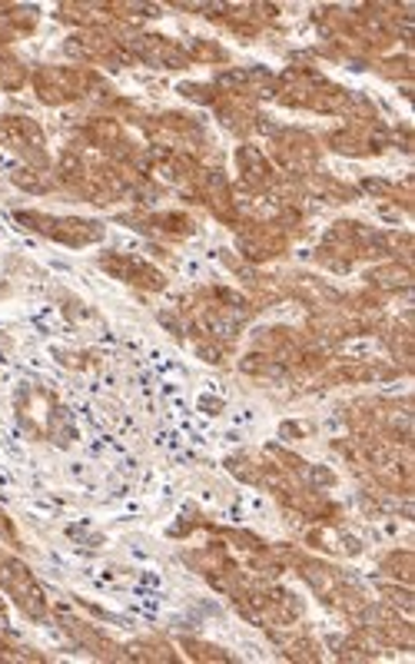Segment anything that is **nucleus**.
I'll return each mask as SVG.
<instances>
[{
    "instance_id": "obj_1",
    "label": "nucleus",
    "mask_w": 415,
    "mask_h": 664,
    "mask_svg": "<svg viewBox=\"0 0 415 664\" xmlns=\"http://www.w3.org/2000/svg\"><path fill=\"white\" fill-rule=\"evenodd\" d=\"M34 93L47 106H64L83 97H93L96 90L111 93V87L103 84V77L90 67H37L30 74Z\"/></svg>"
},
{
    "instance_id": "obj_2",
    "label": "nucleus",
    "mask_w": 415,
    "mask_h": 664,
    "mask_svg": "<svg viewBox=\"0 0 415 664\" xmlns=\"http://www.w3.org/2000/svg\"><path fill=\"white\" fill-rule=\"evenodd\" d=\"M14 219L21 227L54 240V243H64L70 250H83L90 243H100L103 240V224L96 219H80V216H54V213H37V209H17Z\"/></svg>"
},
{
    "instance_id": "obj_3",
    "label": "nucleus",
    "mask_w": 415,
    "mask_h": 664,
    "mask_svg": "<svg viewBox=\"0 0 415 664\" xmlns=\"http://www.w3.org/2000/svg\"><path fill=\"white\" fill-rule=\"evenodd\" d=\"M0 143L11 153H17L30 170L47 174L50 170V153H47V137L37 120L30 117H0Z\"/></svg>"
},
{
    "instance_id": "obj_4",
    "label": "nucleus",
    "mask_w": 415,
    "mask_h": 664,
    "mask_svg": "<svg viewBox=\"0 0 415 664\" xmlns=\"http://www.w3.org/2000/svg\"><path fill=\"white\" fill-rule=\"evenodd\" d=\"M0 588L14 598V604L27 618H34V622L47 618V595L24 562H17L11 556H0Z\"/></svg>"
},
{
    "instance_id": "obj_5",
    "label": "nucleus",
    "mask_w": 415,
    "mask_h": 664,
    "mask_svg": "<svg viewBox=\"0 0 415 664\" xmlns=\"http://www.w3.org/2000/svg\"><path fill=\"white\" fill-rule=\"evenodd\" d=\"M270 156H273V166H280L283 174L309 177L320 163V143L302 130H280L273 133Z\"/></svg>"
},
{
    "instance_id": "obj_6",
    "label": "nucleus",
    "mask_w": 415,
    "mask_h": 664,
    "mask_svg": "<svg viewBox=\"0 0 415 664\" xmlns=\"http://www.w3.org/2000/svg\"><path fill=\"white\" fill-rule=\"evenodd\" d=\"M120 37H124L133 61H143V64L160 67V71H186L190 67L186 47H180L170 37H160V34H120Z\"/></svg>"
},
{
    "instance_id": "obj_7",
    "label": "nucleus",
    "mask_w": 415,
    "mask_h": 664,
    "mask_svg": "<svg viewBox=\"0 0 415 664\" xmlns=\"http://www.w3.org/2000/svg\"><path fill=\"white\" fill-rule=\"evenodd\" d=\"M100 269L111 272L114 280H120L127 286H137V290H146V293L167 290V276L153 263H146L143 256H133V253H103Z\"/></svg>"
},
{
    "instance_id": "obj_8",
    "label": "nucleus",
    "mask_w": 415,
    "mask_h": 664,
    "mask_svg": "<svg viewBox=\"0 0 415 664\" xmlns=\"http://www.w3.org/2000/svg\"><path fill=\"white\" fill-rule=\"evenodd\" d=\"M236 246L249 263H267L286 253L289 233L280 224H243L236 230Z\"/></svg>"
},
{
    "instance_id": "obj_9",
    "label": "nucleus",
    "mask_w": 415,
    "mask_h": 664,
    "mask_svg": "<svg viewBox=\"0 0 415 664\" xmlns=\"http://www.w3.org/2000/svg\"><path fill=\"white\" fill-rule=\"evenodd\" d=\"M329 150L346 153V156H376L392 143V133H386V127L376 124H346L342 130H333L326 137Z\"/></svg>"
},
{
    "instance_id": "obj_10",
    "label": "nucleus",
    "mask_w": 415,
    "mask_h": 664,
    "mask_svg": "<svg viewBox=\"0 0 415 664\" xmlns=\"http://www.w3.org/2000/svg\"><path fill=\"white\" fill-rule=\"evenodd\" d=\"M124 224H130L133 230L140 233H150V237H160V240H186L196 233V224L193 216L186 213H127L120 216Z\"/></svg>"
},
{
    "instance_id": "obj_11",
    "label": "nucleus",
    "mask_w": 415,
    "mask_h": 664,
    "mask_svg": "<svg viewBox=\"0 0 415 664\" xmlns=\"http://www.w3.org/2000/svg\"><path fill=\"white\" fill-rule=\"evenodd\" d=\"M236 166H239V174H243V183L256 193H276L280 190V174H276V166L273 159L252 146V143H243L236 150Z\"/></svg>"
},
{
    "instance_id": "obj_12",
    "label": "nucleus",
    "mask_w": 415,
    "mask_h": 664,
    "mask_svg": "<svg viewBox=\"0 0 415 664\" xmlns=\"http://www.w3.org/2000/svg\"><path fill=\"white\" fill-rule=\"evenodd\" d=\"M64 628L74 635V641L80 644V648H87L90 654H96V657H107V661H117V657H124V648H117L111 638H103L93 625H87V622H74V618H67L64 622Z\"/></svg>"
},
{
    "instance_id": "obj_13",
    "label": "nucleus",
    "mask_w": 415,
    "mask_h": 664,
    "mask_svg": "<svg viewBox=\"0 0 415 664\" xmlns=\"http://www.w3.org/2000/svg\"><path fill=\"white\" fill-rule=\"evenodd\" d=\"M369 283L379 286V290H389V293H395V290H408V283H412V269H408V263L392 259V263L376 266V269L369 272Z\"/></svg>"
},
{
    "instance_id": "obj_14",
    "label": "nucleus",
    "mask_w": 415,
    "mask_h": 664,
    "mask_svg": "<svg viewBox=\"0 0 415 664\" xmlns=\"http://www.w3.org/2000/svg\"><path fill=\"white\" fill-rule=\"evenodd\" d=\"M273 641L283 644V651L293 657V661H320V644L309 638V635H299V631H273Z\"/></svg>"
},
{
    "instance_id": "obj_15",
    "label": "nucleus",
    "mask_w": 415,
    "mask_h": 664,
    "mask_svg": "<svg viewBox=\"0 0 415 664\" xmlns=\"http://www.w3.org/2000/svg\"><path fill=\"white\" fill-rule=\"evenodd\" d=\"M27 80L30 74L17 53H11V47H0V90H21Z\"/></svg>"
},
{
    "instance_id": "obj_16",
    "label": "nucleus",
    "mask_w": 415,
    "mask_h": 664,
    "mask_svg": "<svg viewBox=\"0 0 415 664\" xmlns=\"http://www.w3.org/2000/svg\"><path fill=\"white\" fill-rule=\"evenodd\" d=\"M302 187L313 193L316 200H333V203H349L352 200V187H342V183H336L326 174H309Z\"/></svg>"
},
{
    "instance_id": "obj_17",
    "label": "nucleus",
    "mask_w": 415,
    "mask_h": 664,
    "mask_svg": "<svg viewBox=\"0 0 415 664\" xmlns=\"http://www.w3.org/2000/svg\"><path fill=\"white\" fill-rule=\"evenodd\" d=\"M124 657L130 661H177V651L167 644V641H157V638H150V641H133L124 648Z\"/></svg>"
},
{
    "instance_id": "obj_18",
    "label": "nucleus",
    "mask_w": 415,
    "mask_h": 664,
    "mask_svg": "<svg viewBox=\"0 0 415 664\" xmlns=\"http://www.w3.org/2000/svg\"><path fill=\"white\" fill-rule=\"evenodd\" d=\"M186 58H190V64H193V61H196V64H226L230 53H226L220 43H213V40H193V43L186 47Z\"/></svg>"
},
{
    "instance_id": "obj_19",
    "label": "nucleus",
    "mask_w": 415,
    "mask_h": 664,
    "mask_svg": "<svg viewBox=\"0 0 415 664\" xmlns=\"http://www.w3.org/2000/svg\"><path fill=\"white\" fill-rule=\"evenodd\" d=\"M180 644L186 648V654H190L193 661H213V664H220V661H233V654H230V651H223V648H217V644H210V641L183 638Z\"/></svg>"
},
{
    "instance_id": "obj_20",
    "label": "nucleus",
    "mask_w": 415,
    "mask_h": 664,
    "mask_svg": "<svg viewBox=\"0 0 415 664\" xmlns=\"http://www.w3.org/2000/svg\"><path fill=\"white\" fill-rule=\"evenodd\" d=\"M11 180H14L21 190H27V193H47L50 187H54V183L47 180V174L30 170V166H21V170H14V174H11Z\"/></svg>"
},
{
    "instance_id": "obj_21",
    "label": "nucleus",
    "mask_w": 415,
    "mask_h": 664,
    "mask_svg": "<svg viewBox=\"0 0 415 664\" xmlns=\"http://www.w3.org/2000/svg\"><path fill=\"white\" fill-rule=\"evenodd\" d=\"M382 569H386V575L395 578L399 585H408V582H412V556H408V551H392V556L382 562Z\"/></svg>"
},
{
    "instance_id": "obj_22",
    "label": "nucleus",
    "mask_w": 415,
    "mask_h": 664,
    "mask_svg": "<svg viewBox=\"0 0 415 664\" xmlns=\"http://www.w3.org/2000/svg\"><path fill=\"white\" fill-rule=\"evenodd\" d=\"M0 538H4V541H11V545H17L21 538H17V528H14V522L4 515V512H0Z\"/></svg>"
}]
</instances>
